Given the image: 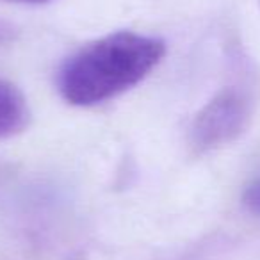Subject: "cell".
<instances>
[{
  "label": "cell",
  "instance_id": "1",
  "mask_svg": "<svg viewBox=\"0 0 260 260\" xmlns=\"http://www.w3.org/2000/svg\"><path fill=\"white\" fill-rule=\"evenodd\" d=\"M166 55L162 40L119 32L80 48L62 64L57 86L68 104L79 107L102 104L139 84Z\"/></svg>",
  "mask_w": 260,
  "mask_h": 260
},
{
  "label": "cell",
  "instance_id": "2",
  "mask_svg": "<svg viewBox=\"0 0 260 260\" xmlns=\"http://www.w3.org/2000/svg\"><path fill=\"white\" fill-rule=\"evenodd\" d=\"M249 118L248 100L234 87L219 91L196 114L189 132V141L196 152H210L230 143L242 130Z\"/></svg>",
  "mask_w": 260,
  "mask_h": 260
},
{
  "label": "cell",
  "instance_id": "3",
  "mask_svg": "<svg viewBox=\"0 0 260 260\" xmlns=\"http://www.w3.org/2000/svg\"><path fill=\"white\" fill-rule=\"evenodd\" d=\"M29 121L30 109L23 93L11 82L0 80V139L23 132Z\"/></svg>",
  "mask_w": 260,
  "mask_h": 260
},
{
  "label": "cell",
  "instance_id": "4",
  "mask_svg": "<svg viewBox=\"0 0 260 260\" xmlns=\"http://www.w3.org/2000/svg\"><path fill=\"white\" fill-rule=\"evenodd\" d=\"M242 203L251 214L260 216V177L246 187L244 194H242Z\"/></svg>",
  "mask_w": 260,
  "mask_h": 260
},
{
  "label": "cell",
  "instance_id": "5",
  "mask_svg": "<svg viewBox=\"0 0 260 260\" xmlns=\"http://www.w3.org/2000/svg\"><path fill=\"white\" fill-rule=\"evenodd\" d=\"M9 2H23V4H41V2H48V0H9Z\"/></svg>",
  "mask_w": 260,
  "mask_h": 260
}]
</instances>
